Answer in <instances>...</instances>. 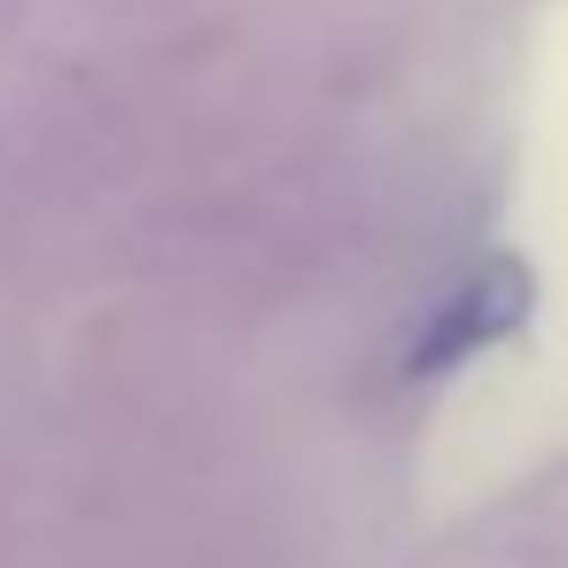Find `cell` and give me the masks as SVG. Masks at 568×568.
<instances>
[{
    "instance_id": "obj_1",
    "label": "cell",
    "mask_w": 568,
    "mask_h": 568,
    "mask_svg": "<svg viewBox=\"0 0 568 568\" xmlns=\"http://www.w3.org/2000/svg\"><path fill=\"white\" fill-rule=\"evenodd\" d=\"M529 304H537V281H529V265L521 257H483V265H467L428 312H420V327H413V343H405V358H397V374L405 382H444V374H459V366H475L483 351H498L506 335H521L529 327Z\"/></svg>"
}]
</instances>
